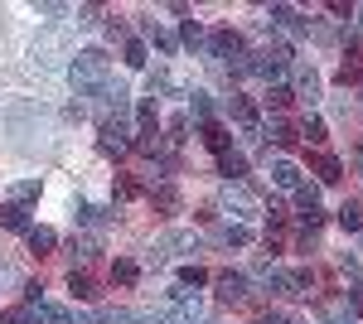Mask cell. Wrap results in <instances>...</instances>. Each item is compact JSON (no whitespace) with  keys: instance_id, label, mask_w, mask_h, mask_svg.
Here are the masks:
<instances>
[{"instance_id":"17","label":"cell","mask_w":363,"mask_h":324,"mask_svg":"<svg viewBox=\"0 0 363 324\" xmlns=\"http://www.w3.org/2000/svg\"><path fill=\"white\" fill-rule=\"evenodd\" d=\"M203 140H208V150H218V155H228V150H233V135H228L218 121H203Z\"/></svg>"},{"instance_id":"19","label":"cell","mask_w":363,"mask_h":324,"mask_svg":"<svg viewBox=\"0 0 363 324\" xmlns=\"http://www.w3.org/2000/svg\"><path fill=\"white\" fill-rule=\"evenodd\" d=\"M218 242H223V247H247L252 242V228H242V223H223V228H218Z\"/></svg>"},{"instance_id":"12","label":"cell","mask_w":363,"mask_h":324,"mask_svg":"<svg viewBox=\"0 0 363 324\" xmlns=\"http://www.w3.org/2000/svg\"><path fill=\"white\" fill-rule=\"evenodd\" d=\"M310 169H315L320 184H339V174H344V164H339L335 155H310Z\"/></svg>"},{"instance_id":"28","label":"cell","mask_w":363,"mask_h":324,"mask_svg":"<svg viewBox=\"0 0 363 324\" xmlns=\"http://www.w3.org/2000/svg\"><path fill=\"white\" fill-rule=\"evenodd\" d=\"M136 276H140L136 262H126V257H116V262H112V281H116V286H131Z\"/></svg>"},{"instance_id":"42","label":"cell","mask_w":363,"mask_h":324,"mask_svg":"<svg viewBox=\"0 0 363 324\" xmlns=\"http://www.w3.org/2000/svg\"><path fill=\"white\" fill-rule=\"evenodd\" d=\"M354 15H359V29H363V5H359V10H354Z\"/></svg>"},{"instance_id":"15","label":"cell","mask_w":363,"mask_h":324,"mask_svg":"<svg viewBox=\"0 0 363 324\" xmlns=\"http://www.w3.org/2000/svg\"><path fill=\"white\" fill-rule=\"evenodd\" d=\"M25 238H29V252H34V257H49V252L58 247V233H54V228H29Z\"/></svg>"},{"instance_id":"3","label":"cell","mask_w":363,"mask_h":324,"mask_svg":"<svg viewBox=\"0 0 363 324\" xmlns=\"http://www.w3.org/2000/svg\"><path fill=\"white\" fill-rule=\"evenodd\" d=\"M286 63H291V49H286V44H272V49L252 54L247 73H257V78H267V82H277L281 73H286Z\"/></svg>"},{"instance_id":"26","label":"cell","mask_w":363,"mask_h":324,"mask_svg":"<svg viewBox=\"0 0 363 324\" xmlns=\"http://www.w3.org/2000/svg\"><path fill=\"white\" fill-rule=\"evenodd\" d=\"M121 58H126V68H145V58H150V49H145V39H126V49H121Z\"/></svg>"},{"instance_id":"37","label":"cell","mask_w":363,"mask_h":324,"mask_svg":"<svg viewBox=\"0 0 363 324\" xmlns=\"http://www.w3.org/2000/svg\"><path fill=\"white\" fill-rule=\"evenodd\" d=\"M102 324H136V315H131V310H107Z\"/></svg>"},{"instance_id":"1","label":"cell","mask_w":363,"mask_h":324,"mask_svg":"<svg viewBox=\"0 0 363 324\" xmlns=\"http://www.w3.org/2000/svg\"><path fill=\"white\" fill-rule=\"evenodd\" d=\"M107 82H112V58H107V49H83V54H73V87H78L83 97H97Z\"/></svg>"},{"instance_id":"18","label":"cell","mask_w":363,"mask_h":324,"mask_svg":"<svg viewBox=\"0 0 363 324\" xmlns=\"http://www.w3.org/2000/svg\"><path fill=\"white\" fill-rule=\"evenodd\" d=\"M339 228H344V233H363V203L359 199H349V203L339 208Z\"/></svg>"},{"instance_id":"33","label":"cell","mask_w":363,"mask_h":324,"mask_svg":"<svg viewBox=\"0 0 363 324\" xmlns=\"http://www.w3.org/2000/svg\"><path fill=\"white\" fill-rule=\"evenodd\" d=\"M267 102H272V107H291V102H296V92H291V87H286V82H272V92H267Z\"/></svg>"},{"instance_id":"32","label":"cell","mask_w":363,"mask_h":324,"mask_svg":"<svg viewBox=\"0 0 363 324\" xmlns=\"http://www.w3.org/2000/svg\"><path fill=\"white\" fill-rule=\"evenodd\" d=\"M189 111H194V121H213V102H208V92H194V97H189Z\"/></svg>"},{"instance_id":"38","label":"cell","mask_w":363,"mask_h":324,"mask_svg":"<svg viewBox=\"0 0 363 324\" xmlns=\"http://www.w3.org/2000/svg\"><path fill=\"white\" fill-rule=\"evenodd\" d=\"M189 131V116H169V140H184Z\"/></svg>"},{"instance_id":"11","label":"cell","mask_w":363,"mask_h":324,"mask_svg":"<svg viewBox=\"0 0 363 324\" xmlns=\"http://www.w3.org/2000/svg\"><path fill=\"white\" fill-rule=\"evenodd\" d=\"M296 97H306V102H320V73H315L310 63H301V68H296Z\"/></svg>"},{"instance_id":"14","label":"cell","mask_w":363,"mask_h":324,"mask_svg":"<svg viewBox=\"0 0 363 324\" xmlns=\"http://www.w3.org/2000/svg\"><path fill=\"white\" fill-rule=\"evenodd\" d=\"M223 203H228L238 218H252V208H257V203H252V194L242 189V184H228V189H223Z\"/></svg>"},{"instance_id":"39","label":"cell","mask_w":363,"mask_h":324,"mask_svg":"<svg viewBox=\"0 0 363 324\" xmlns=\"http://www.w3.org/2000/svg\"><path fill=\"white\" fill-rule=\"evenodd\" d=\"M0 324H34V310H29V305H25V310H10Z\"/></svg>"},{"instance_id":"23","label":"cell","mask_w":363,"mask_h":324,"mask_svg":"<svg viewBox=\"0 0 363 324\" xmlns=\"http://www.w3.org/2000/svg\"><path fill=\"white\" fill-rule=\"evenodd\" d=\"M272 145H281V150H291V145H296V140H301V131H296V126H291V121H272Z\"/></svg>"},{"instance_id":"5","label":"cell","mask_w":363,"mask_h":324,"mask_svg":"<svg viewBox=\"0 0 363 324\" xmlns=\"http://www.w3.org/2000/svg\"><path fill=\"white\" fill-rule=\"evenodd\" d=\"M213 286H218V300H223V305H242V300H247V276H242V271H218Z\"/></svg>"},{"instance_id":"13","label":"cell","mask_w":363,"mask_h":324,"mask_svg":"<svg viewBox=\"0 0 363 324\" xmlns=\"http://www.w3.org/2000/svg\"><path fill=\"white\" fill-rule=\"evenodd\" d=\"M136 126H140V135H155V126H160V107H155V97H140V102H136Z\"/></svg>"},{"instance_id":"35","label":"cell","mask_w":363,"mask_h":324,"mask_svg":"<svg viewBox=\"0 0 363 324\" xmlns=\"http://www.w3.org/2000/svg\"><path fill=\"white\" fill-rule=\"evenodd\" d=\"M136 194H140V184L131 179V174H121V179H116V199H121V203H126V199H136Z\"/></svg>"},{"instance_id":"24","label":"cell","mask_w":363,"mask_h":324,"mask_svg":"<svg viewBox=\"0 0 363 324\" xmlns=\"http://www.w3.org/2000/svg\"><path fill=\"white\" fill-rule=\"evenodd\" d=\"M68 252H73V262H92V257L102 252V238H73Z\"/></svg>"},{"instance_id":"7","label":"cell","mask_w":363,"mask_h":324,"mask_svg":"<svg viewBox=\"0 0 363 324\" xmlns=\"http://www.w3.org/2000/svg\"><path fill=\"white\" fill-rule=\"evenodd\" d=\"M34 324H78V315L68 305H54V300H39L34 305Z\"/></svg>"},{"instance_id":"10","label":"cell","mask_w":363,"mask_h":324,"mask_svg":"<svg viewBox=\"0 0 363 324\" xmlns=\"http://www.w3.org/2000/svg\"><path fill=\"white\" fill-rule=\"evenodd\" d=\"M228 116H233L242 131H257V107H252L247 97H238V92H233V97H228Z\"/></svg>"},{"instance_id":"43","label":"cell","mask_w":363,"mask_h":324,"mask_svg":"<svg viewBox=\"0 0 363 324\" xmlns=\"http://www.w3.org/2000/svg\"><path fill=\"white\" fill-rule=\"evenodd\" d=\"M136 324H165V320H136Z\"/></svg>"},{"instance_id":"40","label":"cell","mask_w":363,"mask_h":324,"mask_svg":"<svg viewBox=\"0 0 363 324\" xmlns=\"http://www.w3.org/2000/svg\"><path fill=\"white\" fill-rule=\"evenodd\" d=\"M78 25H97V5H83L78 10Z\"/></svg>"},{"instance_id":"6","label":"cell","mask_w":363,"mask_h":324,"mask_svg":"<svg viewBox=\"0 0 363 324\" xmlns=\"http://www.w3.org/2000/svg\"><path fill=\"white\" fill-rule=\"evenodd\" d=\"M107 155H126V121L121 116H107L102 121V140H97Z\"/></svg>"},{"instance_id":"9","label":"cell","mask_w":363,"mask_h":324,"mask_svg":"<svg viewBox=\"0 0 363 324\" xmlns=\"http://www.w3.org/2000/svg\"><path fill=\"white\" fill-rule=\"evenodd\" d=\"M272 184L277 189H301L306 179H301V164L296 160H272Z\"/></svg>"},{"instance_id":"4","label":"cell","mask_w":363,"mask_h":324,"mask_svg":"<svg viewBox=\"0 0 363 324\" xmlns=\"http://www.w3.org/2000/svg\"><path fill=\"white\" fill-rule=\"evenodd\" d=\"M208 54L223 63H242V34L238 29H213L208 34Z\"/></svg>"},{"instance_id":"41","label":"cell","mask_w":363,"mask_h":324,"mask_svg":"<svg viewBox=\"0 0 363 324\" xmlns=\"http://www.w3.org/2000/svg\"><path fill=\"white\" fill-rule=\"evenodd\" d=\"M262 324H301V320H296V315H267Z\"/></svg>"},{"instance_id":"30","label":"cell","mask_w":363,"mask_h":324,"mask_svg":"<svg viewBox=\"0 0 363 324\" xmlns=\"http://www.w3.org/2000/svg\"><path fill=\"white\" fill-rule=\"evenodd\" d=\"M10 199H15L20 208H25V203H34V199H39V179H20V184L10 189Z\"/></svg>"},{"instance_id":"8","label":"cell","mask_w":363,"mask_h":324,"mask_svg":"<svg viewBox=\"0 0 363 324\" xmlns=\"http://www.w3.org/2000/svg\"><path fill=\"white\" fill-rule=\"evenodd\" d=\"M363 78V44L359 39H349V49H344V68H339V82L349 87V82Z\"/></svg>"},{"instance_id":"34","label":"cell","mask_w":363,"mask_h":324,"mask_svg":"<svg viewBox=\"0 0 363 324\" xmlns=\"http://www.w3.org/2000/svg\"><path fill=\"white\" fill-rule=\"evenodd\" d=\"M301 135H306L310 145H320V140H325V121H320V116H306V126H301Z\"/></svg>"},{"instance_id":"20","label":"cell","mask_w":363,"mask_h":324,"mask_svg":"<svg viewBox=\"0 0 363 324\" xmlns=\"http://www.w3.org/2000/svg\"><path fill=\"white\" fill-rule=\"evenodd\" d=\"M218 169H223L228 179L238 184V179L247 174V155H238V150H228V155H218Z\"/></svg>"},{"instance_id":"21","label":"cell","mask_w":363,"mask_h":324,"mask_svg":"<svg viewBox=\"0 0 363 324\" xmlns=\"http://www.w3.org/2000/svg\"><path fill=\"white\" fill-rule=\"evenodd\" d=\"M0 223H5L10 233H29V213L20 203H5V208H0Z\"/></svg>"},{"instance_id":"31","label":"cell","mask_w":363,"mask_h":324,"mask_svg":"<svg viewBox=\"0 0 363 324\" xmlns=\"http://www.w3.org/2000/svg\"><path fill=\"white\" fill-rule=\"evenodd\" d=\"M179 286H184V291H189V286H194V291H199V286H208V271H203V267H194V262H189V267L179 271Z\"/></svg>"},{"instance_id":"27","label":"cell","mask_w":363,"mask_h":324,"mask_svg":"<svg viewBox=\"0 0 363 324\" xmlns=\"http://www.w3.org/2000/svg\"><path fill=\"white\" fill-rule=\"evenodd\" d=\"M68 291H73L78 300H97V286H92V276H83V271L68 276Z\"/></svg>"},{"instance_id":"2","label":"cell","mask_w":363,"mask_h":324,"mask_svg":"<svg viewBox=\"0 0 363 324\" xmlns=\"http://www.w3.org/2000/svg\"><path fill=\"white\" fill-rule=\"evenodd\" d=\"M34 58H39L44 68H54V63H63V58H73V39H68L63 29H44L39 44H34Z\"/></svg>"},{"instance_id":"29","label":"cell","mask_w":363,"mask_h":324,"mask_svg":"<svg viewBox=\"0 0 363 324\" xmlns=\"http://www.w3.org/2000/svg\"><path fill=\"white\" fill-rule=\"evenodd\" d=\"M179 39H184L189 49H203V44H208V34H203V25H199V20H184V29H179Z\"/></svg>"},{"instance_id":"16","label":"cell","mask_w":363,"mask_h":324,"mask_svg":"<svg viewBox=\"0 0 363 324\" xmlns=\"http://www.w3.org/2000/svg\"><path fill=\"white\" fill-rule=\"evenodd\" d=\"M140 29H145V39H150V44L160 49V54H174V49H179V44H174V39H169L165 29H160V25H155V20H150V15L140 20Z\"/></svg>"},{"instance_id":"25","label":"cell","mask_w":363,"mask_h":324,"mask_svg":"<svg viewBox=\"0 0 363 324\" xmlns=\"http://www.w3.org/2000/svg\"><path fill=\"white\" fill-rule=\"evenodd\" d=\"M78 223H87V228H107V223H112V208H97V203H83V208H78Z\"/></svg>"},{"instance_id":"36","label":"cell","mask_w":363,"mask_h":324,"mask_svg":"<svg viewBox=\"0 0 363 324\" xmlns=\"http://www.w3.org/2000/svg\"><path fill=\"white\" fill-rule=\"evenodd\" d=\"M349 315H363V281L349 286Z\"/></svg>"},{"instance_id":"22","label":"cell","mask_w":363,"mask_h":324,"mask_svg":"<svg viewBox=\"0 0 363 324\" xmlns=\"http://www.w3.org/2000/svg\"><path fill=\"white\" fill-rule=\"evenodd\" d=\"M150 203H155V208H165V213H174V208H179L174 184H150Z\"/></svg>"}]
</instances>
